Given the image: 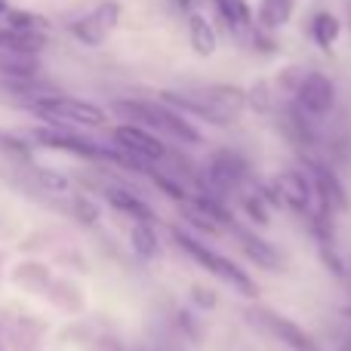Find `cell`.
<instances>
[{
	"label": "cell",
	"instance_id": "1",
	"mask_svg": "<svg viewBox=\"0 0 351 351\" xmlns=\"http://www.w3.org/2000/svg\"><path fill=\"white\" fill-rule=\"evenodd\" d=\"M160 102L173 105L185 117H197V121L216 123V127H228V123L241 121L243 108H247V90L231 86V84H210V86H197V90H188V93L164 90L160 93Z\"/></svg>",
	"mask_w": 351,
	"mask_h": 351
},
{
	"label": "cell",
	"instance_id": "2",
	"mask_svg": "<svg viewBox=\"0 0 351 351\" xmlns=\"http://www.w3.org/2000/svg\"><path fill=\"white\" fill-rule=\"evenodd\" d=\"M111 111L127 123L152 130L154 136H167L176 145H200L204 142L200 130L182 111H176L173 105L160 102V99L158 102H152V99H117V102H111Z\"/></svg>",
	"mask_w": 351,
	"mask_h": 351
},
{
	"label": "cell",
	"instance_id": "3",
	"mask_svg": "<svg viewBox=\"0 0 351 351\" xmlns=\"http://www.w3.org/2000/svg\"><path fill=\"white\" fill-rule=\"evenodd\" d=\"M28 108L34 111L40 121H47L49 127H102L108 121V111L96 102L86 99H74V96H62V93H49V96L31 99Z\"/></svg>",
	"mask_w": 351,
	"mask_h": 351
},
{
	"label": "cell",
	"instance_id": "4",
	"mask_svg": "<svg viewBox=\"0 0 351 351\" xmlns=\"http://www.w3.org/2000/svg\"><path fill=\"white\" fill-rule=\"evenodd\" d=\"M173 241H176V247L182 250L185 256H191L194 262H197L204 271H210L213 278H219V280H225V284H231L237 293H243V296H256V284L250 280V274L243 271L237 262H231L228 256H219V253H213L206 243H200V241H194L191 234H185V231H179V228H173Z\"/></svg>",
	"mask_w": 351,
	"mask_h": 351
},
{
	"label": "cell",
	"instance_id": "5",
	"mask_svg": "<svg viewBox=\"0 0 351 351\" xmlns=\"http://www.w3.org/2000/svg\"><path fill=\"white\" fill-rule=\"evenodd\" d=\"M247 173H250V167L241 154L231 152V148H219V152L210 154L204 173H200L197 191L225 197V194H231V191H241V185L247 182Z\"/></svg>",
	"mask_w": 351,
	"mask_h": 351
},
{
	"label": "cell",
	"instance_id": "6",
	"mask_svg": "<svg viewBox=\"0 0 351 351\" xmlns=\"http://www.w3.org/2000/svg\"><path fill=\"white\" fill-rule=\"evenodd\" d=\"M293 105L308 121L321 123L324 117H330L336 105V84L324 71H305L293 86Z\"/></svg>",
	"mask_w": 351,
	"mask_h": 351
},
{
	"label": "cell",
	"instance_id": "7",
	"mask_svg": "<svg viewBox=\"0 0 351 351\" xmlns=\"http://www.w3.org/2000/svg\"><path fill=\"white\" fill-rule=\"evenodd\" d=\"M111 139H114V148H121L123 154H130L133 160H139L142 167H158L170 160V148L164 145L160 136H154L152 130L136 127V123H117L111 130Z\"/></svg>",
	"mask_w": 351,
	"mask_h": 351
},
{
	"label": "cell",
	"instance_id": "8",
	"mask_svg": "<svg viewBox=\"0 0 351 351\" xmlns=\"http://www.w3.org/2000/svg\"><path fill=\"white\" fill-rule=\"evenodd\" d=\"M121 16H123V6L117 3V0H102V3L93 6L90 12L74 19V22L68 25V31H71V37L80 40L84 47H102V43L114 34L117 25H121Z\"/></svg>",
	"mask_w": 351,
	"mask_h": 351
},
{
	"label": "cell",
	"instance_id": "9",
	"mask_svg": "<svg viewBox=\"0 0 351 351\" xmlns=\"http://www.w3.org/2000/svg\"><path fill=\"white\" fill-rule=\"evenodd\" d=\"M268 194L274 204L290 206L293 213H311V206H315V188H311L308 173L302 170H280L271 179Z\"/></svg>",
	"mask_w": 351,
	"mask_h": 351
},
{
	"label": "cell",
	"instance_id": "10",
	"mask_svg": "<svg viewBox=\"0 0 351 351\" xmlns=\"http://www.w3.org/2000/svg\"><path fill=\"white\" fill-rule=\"evenodd\" d=\"M250 317H253V321H259L262 327H265L268 333L274 336V339L284 342L287 348H293V351H321V348H317V342L311 339V333H305V330L299 327L296 321L278 315V311L256 308V311H250Z\"/></svg>",
	"mask_w": 351,
	"mask_h": 351
},
{
	"label": "cell",
	"instance_id": "11",
	"mask_svg": "<svg viewBox=\"0 0 351 351\" xmlns=\"http://www.w3.org/2000/svg\"><path fill=\"white\" fill-rule=\"evenodd\" d=\"M213 6H216L219 19L225 22V28L231 34L241 37V40H250V34L256 31V16L247 0H213Z\"/></svg>",
	"mask_w": 351,
	"mask_h": 351
},
{
	"label": "cell",
	"instance_id": "12",
	"mask_svg": "<svg viewBox=\"0 0 351 351\" xmlns=\"http://www.w3.org/2000/svg\"><path fill=\"white\" fill-rule=\"evenodd\" d=\"M188 43H191V49L197 56H204V59L216 53L219 34L204 12H188Z\"/></svg>",
	"mask_w": 351,
	"mask_h": 351
},
{
	"label": "cell",
	"instance_id": "13",
	"mask_svg": "<svg viewBox=\"0 0 351 351\" xmlns=\"http://www.w3.org/2000/svg\"><path fill=\"white\" fill-rule=\"evenodd\" d=\"M43 47H47V34H28V31H16L0 22V53L40 56Z\"/></svg>",
	"mask_w": 351,
	"mask_h": 351
},
{
	"label": "cell",
	"instance_id": "14",
	"mask_svg": "<svg viewBox=\"0 0 351 351\" xmlns=\"http://www.w3.org/2000/svg\"><path fill=\"white\" fill-rule=\"evenodd\" d=\"M40 71V59L25 53H0V74L6 84H22V80H37Z\"/></svg>",
	"mask_w": 351,
	"mask_h": 351
},
{
	"label": "cell",
	"instance_id": "15",
	"mask_svg": "<svg viewBox=\"0 0 351 351\" xmlns=\"http://www.w3.org/2000/svg\"><path fill=\"white\" fill-rule=\"evenodd\" d=\"M105 200H108L117 213H127V216L136 219V222H152L154 219L152 206H148L139 194L127 191V188H105Z\"/></svg>",
	"mask_w": 351,
	"mask_h": 351
},
{
	"label": "cell",
	"instance_id": "16",
	"mask_svg": "<svg viewBox=\"0 0 351 351\" xmlns=\"http://www.w3.org/2000/svg\"><path fill=\"white\" fill-rule=\"evenodd\" d=\"M293 10H296V0H262L256 12V28L274 34L293 19Z\"/></svg>",
	"mask_w": 351,
	"mask_h": 351
},
{
	"label": "cell",
	"instance_id": "17",
	"mask_svg": "<svg viewBox=\"0 0 351 351\" xmlns=\"http://www.w3.org/2000/svg\"><path fill=\"white\" fill-rule=\"evenodd\" d=\"M234 234H237V241H241V250L256 262V265L268 268V271L280 268L278 250H274L268 241H262V237H256V234H247V231H241V228H234Z\"/></svg>",
	"mask_w": 351,
	"mask_h": 351
},
{
	"label": "cell",
	"instance_id": "18",
	"mask_svg": "<svg viewBox=\"0 0 351 351\" xmlns=\"http://www.w3.org/2000/svg\"><path fill=\"white\" fill-rule=\"evenodd\" d=\"M308 34L321 49H330L342 34L339 16H333V12H317V16L308 22Z\"/></svg>",
	"mask_w": 351,
	"mask_h": 351
},
{
	"label": "cell",
	"instance_id": "19",
	"mask_svg": "<svg viewBox=\"0 0 351 351\" xmlns=\"http://www.w3.org/2000/svg\"><path fill=\"white\" fill-rule=\"evenodd\" d=\"M0 22L10 25V28H16V31H28V34H47V28H49L47 16L31 12V10H12V6H10V12H6Z\"/></svg>",
	"mask_w": 351,
	"mask_h": 351
},
{
	"label": "cell",
	"instance_id": "20",
	"mask_svg": "<svg viewBox=\"0 0 351 351\" xmlns=\"http://www.w3.org/2000/svg\"><path fill=\"white\" fill-rule=\"evenodd\" d=\"M130 243H133L136 256H142V259L158 256V234H154L152 222H136L133 231H130Z\"/></svg>",
	"mask_w": 351,
	"mask_h": 351
},
{
	"label": "cell",
	"instance_id": "21",
	"mask_svg": "<svg viewBox=\"0 0 351 351\" xmlns=\"http://www.w3.org/2000/svg\"><path fill=\"white\" fill-rule=\"evenodd\" d=\"M265 200H271V194L268 191H259V194H247L243 197V210H247V216L253 219V222L259 225H268V210H265Z\"/></svg>",
	"mask_w": 351,
	"mask_h": 351
},
{
	"label": "cell",
	"instance_id": "22",
	"mask_svg": "<svg viewBox=\"0 0 351 351\" xmlns=\"http://www.w3.org/2000/svg\"><path fill=\"white\" fill-rule=\"evenodd\" d=\"M0 152L12 154L16 160H28L31 158V148H25V142L16 139V136H10V133H0Z\"/></svg>",
	"mask_w": 351,
	"mask_h": 351
},
{
	"label": "cell",
	"instance_id": "23",
	"mask_svg": "<svg viewBox=\"0 0 351 351\" xmlns=\"http://www.w3.org/2000/svg\"><path fill=\"white\" fill-rule=\"evenodd\" d=\"M74 213H77L84 222H96V219H99V210L86 197H74Z\"/></svg>",
	"mask_w": 351,
	"mask_h": 351
},
{
	"label": "cell",
	"instance_id": "24",
	"mask_svg": "<svg viewBox=\"0 0 351 351\" xmlns=\"http://www.w3.org/2000/svg\"><path fill=\"white\" fill-rule=\"evenodd\" d=\"M6 12H10V3H6V0H0V19H3Z\"/></svg>",
	"mask_w": 351,
	"mask_h": 351
}]
</instances>
